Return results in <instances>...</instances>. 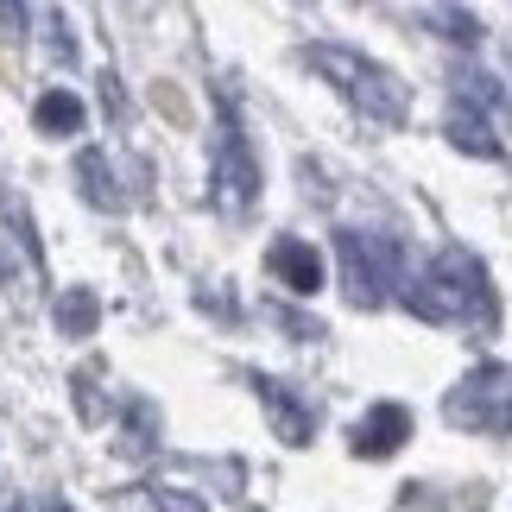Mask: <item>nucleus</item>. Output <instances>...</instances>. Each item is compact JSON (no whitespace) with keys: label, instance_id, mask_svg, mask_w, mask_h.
Listing matches in <instances>:
<instances>
[{"label":"nucleus","instance_id":"nucleus-1","mask_svg":"<svg viewBox=\"0 0 512 512\" xmlns=\"http://www.w3.org/2000/svg\"><path fill=\"white\" fill-rule=\"evenodd\" d=\"M399 298L411 317L424 323H494V285H487V266L462 247H443L424 272H411L399 285Z\"/></svg>","mask_w":512,"mask_h":512},{"label":"nucleus","instance_id":"nucleus-2","mask_svg":"<svg viewBox=\"0 0 512 512\" xmlns=\"http://www.w3.org/2000/svg\"><path fill=\"white\" fill-rule=\"evenodd\" d=\"M304 64L317 70L323 83H336L354 114H367V121H380V127L405 121V108H411L405 83L386 64H373L367 51H354V45H304Z\"/></svg>","mask_w":512,"mask_h":512},{"label":"nucleus","instance_id":"nucleus-3","mask_svg":"<svg viewBox=\"0 0 512 512\" xmlns=\"http://www.w3.org/2000/svg\"><path fill=\"white\" fill-rule=\"evenodd\" d=\"M336 260H342V285L348 298L373 310V304H392L405 285V247L392 234H367V228H342L336 234Z\"/></svg>","mask_w":512,"mask_h":512},{"label":"nucleus","instance_id":"nucleus-4","mask_svg":"<svg viewBox=\"0 0 512 512\" xmlns=\"http://www.w3.org/2000/svg\"><path fill=\"white\" fill-rule=\"evenodd\" d=\"M215 209L222 215H247L260 203V165H253V146L241 133V114L234 102H222V121H215Z\"/></svg>","mask_w":512,"mask_h":512},{"label":"nucleus","instance_id":"nucleus-5","mask_svg":"<svg viewBox=\"0 0 512 512\" xmlns=\"http://www.w3.org/2000/svg\"><path fill=\"white\" fill-rule=\"evenodd\" d=\"M449 424L481 430V437H506L512 430V373L506 367H475L468 380L443 399Z\"/></svg>","mask_w":512,"mask_h":512},{"label":"nucleus","instance_id":"nucleus-6","mask_svg":"<svg viewBox=\"0 0 512 512\" xmlns=\"http://www.w3.org/2000/svg\"><path fill=\"white\" fill-rule=\"evenodd\" d=\"M266 266H272V279H279L291 298H317V291H323V253L310 247V241H298V234L272 241Z\"/></svg>","mask_w":512,"mask_h":512},{"label":"nucleus","instance_id":"nucleus-7","mask_svg":"<svg viewBox=\"0 0 512 512\" xmlns=\"http://www.w3.org/2000/svg\"><path fill=\"white\" fill-rule=\"evenodd\" d=\"M411 437V411L405 405H373L361 424H354V456H399Z\"/></svg>","mask_w":512,"mask_h":512},{"label":"nucleus","instance_id":"nucleus-8","mask_svg":"<svg viewBox=\"0 0 512 512\" xmlns=\"http://www.w3.org/2000/svg\"><path fill=\"white\" fill-rule=\"evenodd\" d=\"M260 399H266V411H272V424H279L285 443H310V430H317V411H310L285 380H260Z\"/></svg>","mask_w":512,"mask_h":512},{"label":"nucleus","instance_id":"nucleus-9","mask_svg":"<svg viewBox=\"0 0 512 512\" xmlns=\"http://www.w3.org/2000/svg\"><path fill=\"white\" fill-rule=\"evenodd\" d=\"M443 133H449V146L456 152H475V159H500V133H494V114H481V108H449V121H443Z\"/></svg>","mask_w":512,"mask_h":512},{"label":"nucleus","instance_id":"nucleus-10","mask_svg":"<svg viewBox=\"0 0 512 512\" xmlns=\"http://www.w3.org/2000/svg\"><path fill=\"white\" fill-rule=\"evenodd\" d=\"M83 121H89L83 95H70V89H45V95H38V133L70 140V133H83Z\"/></svg>","mask_w":512,"mask_h":512},{"label":"nucleus","instance_id":"nucleus-11","mask_svg":"<svg viewBox=\"0 0 512 512\" xmlns=\"http://www.w3.org/2000/svg\"><path fill=\"white\" fill-rule=\"evenodd\" d=\"M449 89H456L462 108H481V114H494V121L506 114V89L487 70H475V64H456V70H449Z\"/></svg>","mask_w":512,"mask_h":512},{"label":"nucleus","instance_id":"nucleus-12","mask_svg":"<svg viewBox=\"0 0 512 512\" xmlns=\"http://www.w3.org/2000/svg\"><path fill=\"white\" fill-rule=\"evenodd\" d=\"M0 279H7L13 291H26V285L38 279V260L26 253V241H19L13 222H0Z\"/></svg>","mask_w":512,"mask_h":512},{"label":"nucleus","instance_id":"nucleus-13","mask_svg":"<svg viewBox=\"0 0 512 512\" xmlns=\"http://www.w3.org/2000/svg\"><path fill=\"white\" fill-rule=\"evenodd\" d=\"M76 184H83V196L95 209H121V190L108 184V159H102V152H83V159H76Z\"/></svg>","mask_w":512,"mask_h":512},{"label":"nucleus","instance_id":"nucleus-14","mask_svg":"<svg viewBox=\"0 0 512 512\" xmlns=\"http://www.w3.org/2000/svg\"><path fill=\"white\" fill-rule=\"evenodd\" d=\"M95 317H102V304H95L89 291H64V298H57V329H64V336H95Z\"/></svg>","mask_w":512,"mask_h":512},{"label":"nucleus","instance_id":"nucleus-15","mask_svg":"<svg viewBox=\"0 0 512 512\" xmlns=\"http://www.w3.org/2000/svg\"><path fill=\"white\" fill-rule=\"evenodd\" d=\"M430 26H437L443 38H456V45H481V19L462 13V7H437V13H430Z\"/></svg>","mask_w":512,"mask_h":512},{"label":"nucleus","instance_id":"nucleus-16","mask_svg":"<svg viewBox=\"0 0 512 512\" xmlns=\"http://www.w3.org/2000/svg\"><path fill=\"white\" fill-rule=\"evenodd\" d=\"M45 51L57 57V64H76V38H70V26H64V13L45 19Z\"/></svg>","mask_w":512,"mask_h":512},{"label":"nucleus","instance_id":"nucleus-17","mask_svg":"<svg viewBox=\"0 0 512 512\" xmlns=\"http://www.w3.org/2000/svg\"><path fill=\"white\" fill-rule=\"evenodd\" d=\"M0 26H7L13 38H19V32H26V26H32V13H26V0H0Z\"/></svg>","mask_w":512,"mask_h":512},{"label":"nucleus","instance_id":"nucleus-18","mask_svg":"<svg viewBox=\"0 0 512 512\" xmlns=\"http://www.w3.org/2000/svg\"><path fill=\"white\" fill-rule=\"evenodd\" d=\"M159 512H203V500H190V494H171V487H159Z\"/></svg>","mask_w":512,"mask_h":512}]
</instances>
